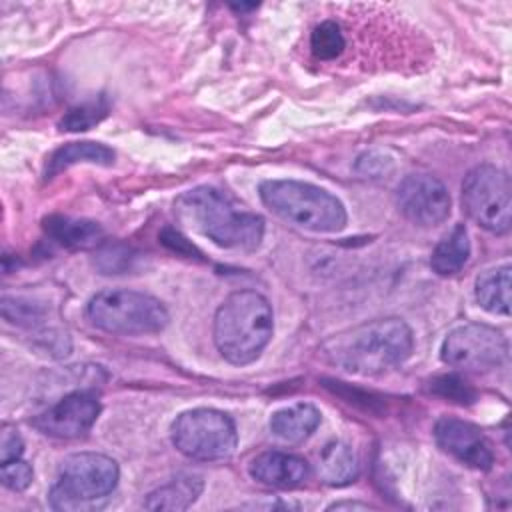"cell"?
<instances>
[{"instance_id": "6da1fadb", "label": "cell", "mask_w": 512, "mask_h": 512, "mask_svg": "<svg viewBox=\"0 0 512 512\" xmlns=\"http://www.w3.org/2000/svg\"><path fill=\"white\" fill-rule=\"evenodd\" d=\"M414 348L410 326L400 318H378L330 336L326 360L348 374L378 376L400 366Z\"/></svg>"}, {"instance_id": "7a4b0ae2", "label": "cell", "mask_w": 512, "mask_h": 512, "mask_svg": "<svg viewBox=\"0 0 512 512\" xmlns=\"http://www.w3.org/2000/svg\"><path fill=\"white\" fill-rule=\"evenodd\" d=\"M178 216L220 248L252 252L264 236V218L238 206L214 186H196L176 198Z\"/></svg>"}, {"instance_id": "3957f363", "label": "cell", "mask_w": 512, "mask_h": 512, "mask_svg": "<svg viewBox=\"0 0 512 512\" xmlns=\"http://www.w3.org/2000/svg\"><path fill=\"white\" fill-rule=\"evenodd\" d=\"M272 332V308L256 290L232 292L214 314V344L234 366L252 364L268 346Z\"/></svg>"}, {"instance_id": "277c9868", "label": "cell", "mask_w": 512, "mask_h": 512, "mask_svg": "<svg viewBox=\"0 0 512 512\" xmlns=\"http://www.w3.org/2000/svg\"><path fill=\"white\" fill-rule=\"evenodd\" d=\"M260 200L282 220L310 232H338L346 226L344 204L328 190L300 180H266Z\"/></svg>"}, {"instance_id": "5b68a950", "label": "cell", "mask_w": 512, "mask_h": 512, "mask_svg": "<svg viewBox=\"0 0 512 512\" xmlns=\"http://www.w3.org/2000/svg\"><path fill=\"white\" fill-rule=\"evenodd\" d=\"M120 478L116 460L98 452H78L68 456L48 494L54 510L84 512L100 508L114 492Z\"/></svg>"}, {"instance_id": "8992f818", "label": "cell", "mask_w": 512, "mask_h": 512, "mask_svg": "<svg viewBox=\"0 0 512 512\" xmlns=\"http://www.w3.org/2000/svg\"><path fill=\"white\" fill-rule=\"evenodd\" d=\"M86 316L96 328L122 336L156 334L170 320L158 298L126 288H108L94 294L86 306Z\"/></svg>"}, {"instance_id": "52a82bcc", "label": "cell", "mask_w": 512, "mask_h": 512, "mask_svg": "<svg viewBox=\"0 0 512 512\" xmlns=\"http://www.w3.org/2000/svg\"><path fill=\"white\" fill-rule=\"evenodd\" d=\"M172 444L192 460L214 462L234 454L238 434L228 414L214 408H194L172 422Z\"/></svg>"}, {"instance_id": "ba28073f", "label": "cell", "mask_w": 512, "mask_h": 512, "mask_svg": "<svg viewBox=\"0 0 512 512\" xmlns=\"http://www.w3.org/2000/svg\"><path fill=\"white\" fill-rule=\"evenodd\" d=\"M462 208L480 228L506 234L512 224L510 176L492 164L474 166L462 182Z\"/></svg>"}, {"instance_id": "9c48e42d", "label": "cell", "mask_w": 512, "mask_h": 512, "mask_svg": "<svg viewBox=\"0 0 512 512\" xmlns=\"http://www.w3.org/2000/svg\"><path fill=\"white\" fill-rule=\"evenodd\" d=\"M508 350V340L500 330L488 324H462L444 338L440 358L458 370L488 372L508 360Z\"/></svg>"}, {"instance_id": "30bf717a", "label": "cell", "mask_w": 512, "mask_h": 512, "mask_svg": "<svg viewBox=\"0 0 512 512\" xmlns=\"http://www.w3.org/2000/svg\"><path fill=\"white\" fill-rule=\"evenodd\" d=\"M448 188L430 174H408L396 188L400 214L416 226L430 228L450 216Z\"/></svg>"}, {"instance_id": "8fae6325", "label": "cell", "mask_w": 512, "mask_h": 512, "mask_svg": "<svg viewBox=\"0 0 512 512\" xmlns=\"http://www.w3.org/2000/svg\"><path fill=\"white\" fill-rule=\"evenodd\" d=\"M100 414V400L88 390H76L32 418V426L52 438L74 440L90 432Z\"/></svg>"}, {"instance_id": "7c38bea8", "label": "cell", "mask_w": 512, "mask_h": 512, "mask_svg": "<svg viewBox=\"0 0 512 512\" xmlns=\"http://www.w3.org/2000/svg\"><path fill=\"white\" fill-rule=\"evenodd\" d=\"M436 444L454 456L458 462L474 470H490L494 464V450L484 432L460 418L444 416L434 426Z\"/></svg>"}, {"instance_id": "4fadbf2b", "label": "cell", "mask_w": 512, "mask_h": 512, "mask_svg": "<svg viewBox=\"0 0 512 512\" xmlns=\"http://www.w3.org/2000/svg\"><path fill=\"white\" fill-rule=\"evenodd\" d=\"M248 472L260 484L272 488H296L310 476V464L298 454L268 450L250 462Z\"/></svg>"}, {"instance_id": "5bb4252c", "label": "cell", "mask_w": 512, "mask_h": 512, "mask_svg": "<svg viewBox=\"0 0 512 512\" xmlns=\"http://www.w3.org/2000/svg\"><path fill=\"white\" fill-rule=\"evenodd\" d=\"M46 234L66 248H94L104 240V230L98 222L86 218H72L62 214L46 216L42 222Z\"/></svg>"}, {"instance_id": "9a60e30c", "label": "cell", "mask_w": 512, "mask_h": 512, "mask_svg": "<svg viewBox=\"0 0 512 512\" xmlns=\"http://www.w3.org/2000/svg\"><path fill=\"white\" fill-rule=\"evenodd\" d=\"M320 410L314 404L298 402L276 410L270 416V430L288 444L304 442L320 424Z\"/></svg>"}, {"instance_id": "2e32d148", "label": "cell", "mask_w": 512, "mask_h": 512, "mask_svg": "<svg viewBox=\"0 0 512 512\" xmlns=\"http://www.w3.org/2000/svg\"><path fill=\"white\" fill-rule=\"evenodd\" d=\"M360 474V464L354 450L340 442H328L318 454V476L328 486H346Z\"/></svg>"}, {"instance_id": "e0dca14e", "label": "cell", "mask_w": 512, "mask_h": 512, "mask_svg": "<svg viewBox=\"0 0 512 512\" xmlns=\"http://www.w3.org/2000/svg\"><path fill=\"white\" fill-rule=\"evenodd\" d=\"M202 488H204V482L198 474H180L172 478L168 484L150 492L144 502V508L174 510V512L186 510L202 494Z\"/></svg>"}, {"instance_id": "ac0fdd59", "label": "cell", "mask_w": 512, "mask_h": 512, "mask_svg": "<svg viewBox=\"0 0 512 512\" xmlns=\"http://www.w3.org/2000/svg\"><path fill=\"white\" fill-rule=\"evenodd\" d=\"M510 264L484 270L476 278V302L490 314H510Z\"/></svg>"}, {"instance_id": "d6986e66", "label": "cell", "mask_w": 512, "mask_h": 512, "mask_svg": "<svg viewBox=\"0 0 512 512\" xmlns=\"http://www.w3.org/2000/svg\"><path fill=\"white\" fill-rule=\"evenodd\" d=\"M100 164V166H110L114 164V150L108 148L106 144L100 142H70L58 148L46 164V178H52L60 174L62 170L74 166V164Z\"/></svg>"}, {"instance_id": "ffe728a7", "label": "cell", "mask_w": 512, "mask_h": 512, "mask_svg": "<svg viewBox=\"0 0 512 512\" xmlns=\"http://www.w3.org/2000/svg\"><path fill=\"white\" fill-rule=\"evenodd\" d=\"M470 258V238L464 224H456L432 250L430 266L440 276H452L464 268Z\"/></svg>"}, {"instance_id": "44dd1931", "label": "cell", "mask_w": 512, "mask_h": 512, "mask_svg": "<svg viewBox=\"0 0 512 512\" xmlns=\"http://www.w3.org/2000/svg\"><path fill=\"white\" fill-rule=\"evenodd\" d=\"M346 48V36L336 20H322L310 34V50L318 60H334Z\"/></svg>"}, {"instance_id": "7402d4cb", "label": "cell", "mask_w": 512, "mask_h": 512, "mask_svg": "<svg viewBox=\"0 0 512 512\" xmlns=\"http://www.w3.org/2000/svg\"><path fill=\"white\" fill-rule=\"evenodd\" d=\"M106 114H108V102L104 98H96L70 108L62 116L58 126L60 130H66V132H82L98 124Z\"/></svg>"}, {"instance_id": "603a6c76", "label": "cell", "mask_w": 512, "mask_h": 512, "mask_svg": "<svg viewBox=\"0 0 512 512\" xmlns=\"http://www.w3.org/2000/svg\"><path fill=\"white\" fill-rule=\"evenodd\" d=\"M134 260H136V256H134L132 248L118 242V244H104L96 252L94 264L102 274H122L132 268Z\"/></svg>"}, {"instance_id": "cb8c5ba5", "label": "cell", "mask_w": 512, "mask_h": 512, "mask_svg": "<svg viewBox=\"0 0 512 512\" xmlns=\"http://www.w3.org/2000/svg\"><path fill=\"white\" fill-rule=\"evenodd\" d=\"M32 466L28 462H24L22 458L10 460V462H2L0 464V478L2 484L14 492H22L30 486L32 482Z\"/></svg>"}, {"instance_id": "d4e9b609", "label": "cell", "mask_w": 512, "mask_h": 512, "mask_svg": "<svg viewBox=\"0 0 512 512\" xmlns=\"http://www.w3.org/2000/svg\"><path fill=\"white\" fill-rule=\"evenodd\" d=\"M432 390L440 396H446L450 400H456L460 404L474 400V392L466 386V382H462L458 376L454 374H446V376H438L436 380L430 382Z\"/></svg>"}, {"instance_id": "484cf974", "label": "cell", "mask_w": 512, "mask_h": 512, "mask_svg": "<svg viewBox=\"0 0 512 512\" xmlns=\"http://www.w3.org/2000/svg\"><path fill=\"white\" fill-rule=\"evenodd\" d=\"M160 242H162L166 248H170L172 252H176V254L190 256V258H200V256H202V254L196 250V246H194L188 238H184L178 230H174V228H170V226L160 232Z\"/></svg>"}, {"instance_id": "4316f807", "label": "cell", "mask_w": 512, "mask_h": 512, "mask_svg": "<svg viewBox=\"0 0 512 512\" xmlns=\"http://www.w3.org/2000/svg\"><path fill=\"white\" fill-rule=\"evenodd\" d=\"M24 452V442L18 430L4 426L2 428V440H0V462H10L20 458Z\"/></svg>"}, {"instance_id": "83f0119b", "label": "cell", "mask_w": 512, "mask_h": 512, "mask_svg": "<svg viewBox=\"0 0 512 512\" xmlns=\"http://www.w3.org/2000/svg\"><path fill=\"white\" fill-rule=\"evenodd\" d=\"M342 508H352V510H368L372 508L370 504H362V502H334L328 506V510H342Z\"/></svg>"}]
</instances>
